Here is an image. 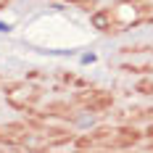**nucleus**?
Wrapping results in <instances>:
<instances>
[{
  "instance_id": "39448f33",
  "label": "nucleus",
  "mask_w": 153,
  "mask_h": 153,
  "mask_svg": "<svg viewBox=\"0 0 153 153\" xmlns=\"http://www.w3.org/2000/svg\"><path fill=\"white\" fill-rule=\"evenodd\" d=\"M148 137H153V127H151V129H148Z\"/></svg>"
},
{
  "instance_id": "f257e3e1",
  "label": "nucleus",
  "mask_w": 153,
  "mask_h": 153,
  "mask_svg": "<svg viewBox=\"0 0 153 153\" xmlns=\"http://www.w3.org/2000/svg\"><path fill=\"white\" fill-rule=\"evenodd\" d=\"M111 24H114V13L111 11H95L92 13V27L100 32H111Z\"/></svg>"
},
{
  "instance_id": "7ed1b4c3",
  "label": "nucleus",
  "mask_w": 153,
  "mask_h": 153,
  "mask_svg": "<svg viewBox=\"0 0 153 153\" xmlns=\"http://www.w3.org/2000/svg\"><path fill=\"white\" fill-rule=\"evenodd\" d=\"M137 92H143V95H153V82L151 79H143L137 85Z\"/></svg>"
},
{
  "instance_id": "20e7f679",
  "label": "nucleus",
  "mask_w": 153,
  "mask_h": 153,
  "mask_svg": "<svg viewBox=\"0 0 153 153\" xmlns=\"http://www.w3.org/2000/svg\"><path fill=\"white\" fill-rule=\"evenodd\" d=\"M92 143H95V137H90V135H87V137H79L76 140V148H90Z\"/></svg>"
},
{
  "instance_id": "f03ea898",
  "label": "nucleus",
  "mask_w": 153,
  "mask_h": 153,
  "mask_svg": "<svg viewBox=\"0 0 153 153\" xmlns=\"http://www.w3.org/2000/svg\"><path fill=\"white\" fill-rule=\"evenodd\" d=\"M137 140H140V132H137V129L124 127V129H119V140H116V145H135Z\"/></svg>"
}]
</instances>
